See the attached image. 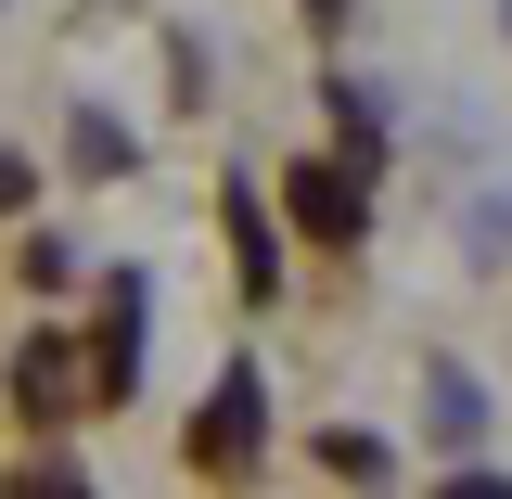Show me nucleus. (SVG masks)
<instances>
[{"mask_svg": "<svg viewBox=\"0 0 512 499\" xmlns=\"http://www.w3.org/2000/svg\"><path fill=\"white\" fill-rule=\"evenodd\" d=\"M231 231H244V244H231V256H244V282L269 295V282H282V256H269V218H256V180H231Z\"/></svg>", "mask_w": 512, "mask_h": 499, "instance_id": "3", "label": "nucleus"}, {"mask_svg": "<svg viewBox=\"0 0 512 499\" xmlns=\"http://www.w3.org/2000/svg\"><path fill=\"white\" fill-rule=\"evenodd\" d=\"M320 13H346V0H320Z\"/></svg>", "mask_w": 512, "mask_h": 499, "instance_id": "5", "label": "nucleus"}, {"mask_svg": "<svg viewBox=\"0 0 512 499\" xmlns=\"http://www.w3.org/2000/svg\"><path fill=\"white\" fill-rule=\"evenodd\" d=\"M256 436H269V384H256V372H231L218 397H205V423H192V461H205V474H244V461H256Z\"/></svg>", "mask_w": 512, "mask_h": 499, "instance_id": "1", "label": "nucleus"}, {"mask_svg": "<svg viewBox=\"0 0 512 499\" xmlns=\"http://www.w3.org/2000/svg\"><path fill=\"white\" fill-rule=\"evenodd\" d=\"M282 205H295V231H320V244H359V231H372V192L346 180V167H295Z\"/></svg>", "mask_w": 512, "mask_h": 499, "instance_id": "2", "label": "nucleus"}, {"mask_svg": "<svg viewBox=\"0 0 512 499\" xmlns=\"http://www.w3.org/2000/svg\"><path fill=\"white\" fill-rule=\"evenodd\" d=\"M474 423H487V384H474V372H448V359H436V436L461 448Z\"/></svg>", "mask_w": 512, "mask_h": 499, "instance_id": "4", "label": "nucleus"}]
</instances>
